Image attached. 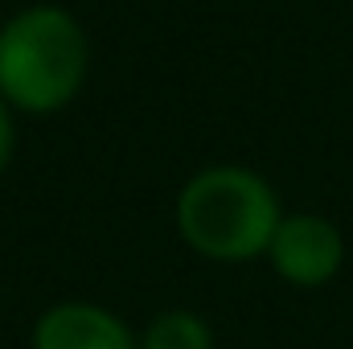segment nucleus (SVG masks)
Instances as JSON below:
<instances>
[{"label":"nucleus","instance_id":"5","mask_svg":"<svg viewBox=\"0 0 353 349\" xmlns=\"http://www.w3.org/2000/svg\"><path fill=\"white\" fill-rule=\"evenodd\" d=\"M136 349H218V337L201 312L165 308L136 333Z\"/></svg>","mask_w":353,"mask_h":349},{"label":"nucleus","instance_id":"2","mask_svg":"<svg viewBox=\"0 0 353 349\" xmlns=\"http://www.w3.org/2000/svg\"><path fill=\"white\" fill-rule=\"evenodd\" d=\"M87 74V37L62 8L37 4L0 29V99L46 115L66 107Z\"/></svg>","mask_w":353,"mask_h":349},{"label":"nucleus","instance_id":"1","mask_svg":"<svg viewBox=\"0 0 353 349\" xmlns=\"http://www.w3.org/2000/svg\"><path fill=\"white\" fill-rule=\"evenodd\" d=\"M279 193L243 165H214L185 181L176 193V235L210 263H251L267 255L279 226Z\"/></svg>","mask_w":353,"mask_h":349},{"label":"nucleus","instance_id":"6","mask_svg":"<svg viewBox=\"0 0 353 349\" xmlns=\"http://www.w3.org/2000/svg\"><path fill=\"white\" fill-rule=\"evenodd\" d=\"M12 144H17V132H12L8 107H4V99H0V173H4V169H8V161H12Z\"/></svg>","mask_w":353,"mask_h":349},{"label":"nucleus","instance_id":"4","mask_svg":"<svg viewBox=\"0 0 353 349\" xmlns=\"http://www.w3.org/2000/svg\"><path fill=\"white\" fill-rule=\"evenodd\" d=\"M29 349H136V329L107 304L58 300L33 321Z\"/></svg>","mask_w":353,"mask_h":349},{"label":"nucleus","instance_id":"3","mask_svg":"<svg viewBox=\"0 0 353 349\" xmlns=\"http://www.w3.org/2000/svg\"><path fill=\"white\" fill-rule=\"evenodd\" d=\"M267 263L271 271L292 283V288H325L341 275L345 267V235L333 218L325 214H283L275 235H271V247H267Z\"/></svg>","mask_w":353,"mask_h":349}]
</instances>
